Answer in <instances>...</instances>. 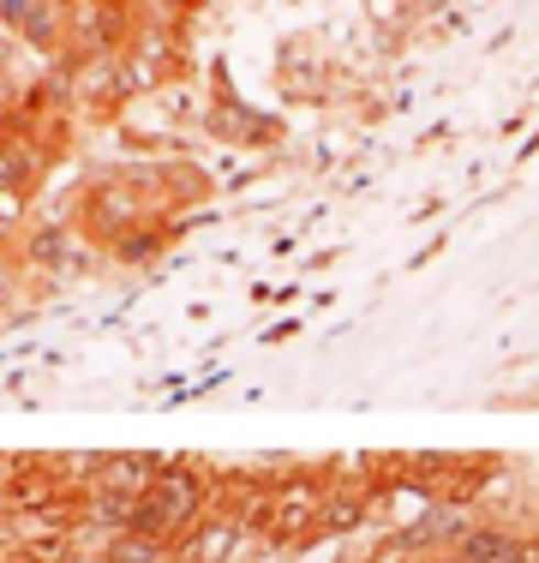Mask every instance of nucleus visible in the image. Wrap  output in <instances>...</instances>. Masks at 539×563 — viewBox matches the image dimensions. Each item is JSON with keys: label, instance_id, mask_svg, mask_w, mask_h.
I'll list each match as a JSON object with an SVG mask.
<instances>
[{"label": "nucleus", "instance_id": "0eeeda50", "mask_svg": "<svg viewBox=\"0 0 539 563\" xmlns=\"http://www.w3.org/2000/svg\"><path fill=\"white\" fill-rule=\"evenodd\" d=\"M66 252H73V234H66V228H36L31 246H24V264H48V271H61Z\"/></svg>", "mask_w": 539, "mask_h": 563}, {"label": "nucleus", "instance_id": "9b49d317", "mask_svg": "<svg viewBox=\"0 0 539 563\" xmlns=\"http://www.w3.org/2000/svg\"><path fill=\"white\" fill-rule=\"evenodd\" d=\"M54 563H102L97 552H78V545H73V552H66V558H54Z\"/></svg>", "mask_w": 539, "mask_h": 563}, {"label": "nucleus", "instance_id": "7ed1b4c3", "mask_svg": "<svg viewBox=\"0 0 539 563\" xmlns=\"http://www.w3.org/2000/svg\"><path fill=\"white\" fill-rule=\"evenodd\" d=\"M246 540H252V528L234 509H205V516L174 540V563H234L246 552Z\"/></svg>", "mask_w": 539, "mask_h": 563}, {"label": "nucleus", "instance_id": "9d476101", "mask_svg": "<svg viewBox=\"0 0 539 563\" xmlns=\"http://www.w3.org/2000/svg\"><path fill=\"white\" fill-rule=\"evenodd\" d=\"M31 7H36V0H0V24H12V31H19V24L31 19Z\"/></svg>", "mask_w": 539, "mask_h": 563}, {"label": "nucleus", "instance_id": "f8f14e48", "mask_svg": "<svg viewBox=\"0 0 539 563\" xmlns=\"http://www.w3.org/2000/svg\"><path fill=\"white\" fill-rule=\"evenodd\" d=\"M420 563H462V558H450V552H443V558H420Z\"/></svg>", "mask_w": 539, "mask_h": 563}, {"label": "nucleus", "instance_id": "423d86ee", "mask_svg": "<svg viewBox=\"0 0 539 563\" xmlns=\"http://www.w3.org/2000/svg\"><path fill=\"white\" fill-rule=\"evenodd\" d=\"M174 552L156 540H144V533H120V540L102 545V563H168Z\"/></svg>", "mask_w": 539, "mask_h": 563}, {"label": "nucleus", "instance_id": "ddd939ff", "mask_svg": "<svg viewBox=\"0 0 539 563\" xmlns=\"http://www.w3.org/2000/svg\"><path fill=\"white\" fill-rule=\"evenodd\" d=\"M0 563H12V558H7V552H0Z\"/></svg>", "mask_w": 539, "mask_h": 563}, {"label": "nucleus", "instance_id": "f257e3e1", "mask_svg": "<svg viewBox=\"0 0 539 563\" xmlns=\"http://www.w3.org/2000/svg\"><path fill=\"white\" fill-rule=\"evenodd\" d=\"M205 509H210V474L205 467L198 462H162L156 479L144 486V498H139L132 533H144V540H156V545L174 552V540H180Z\"/></svg>", "mask_w": 539, "mask_h": 563}, {"label": "nucleus", "instance_id": "f03ea898", "mask_svg": "<svg viewBox=\"0 0 539 563\" xmlns=\"http://www.w3.org/2000/svg\"><path fill=\"white\" fill-rule=\"evenodd\" d=\"M330 498V479L323 474H288L270 486V509H264V533L270 545H312L318 540V516Z\"/></svg>", "mask_w": 539, "mask_h": 563}, {"label": "nucleus", "instance_id": "20e7f679", "mask_svg": "<svg viewBox=\"0 0 539 563\" xmlns=\"http://www.w3.org/2000/svg\"><path fill=\"white\" fill-rule=\"evenodd\" d=\"M516 540H521V533L497 528V521H468V533L450 545V558H462V563H504Z\"/></svg>", "mask_w": 539, "mask_h": 563}, {"label": "nucleus", "instance_id": "39448f33", "mask_svg": "<svg viewBox=\"0 0 539 563\" xmlns=\"http://www.w3.org/2000/svg\"><path fill=\"white\" fill-rule=\"evenodd\" d=\"M66 7H73V0H36L31 19L19 24V36H24L31 48H54V43H66Z\"/></svg>", "mask_w": 539, "mask_h": 563}, {"label": "nucleus", "instance_id": "6e6552de", "mask_svg": "<svg viewBox=\"0 0 539 563\" xmlns=\"http://www.w3.org/2000/svg\"><path fill=\"white\" fill-rule=\"evenodd\" d=\"M24 210H31V186H0V246H7V234H19Z\"/></svg>", "mask_w": 539, "mask_h": 563}, {"label": "nucleus", "instance_id": "1a4fd4ad", "mask_svg": "<svg viewBox=\"0 0 539 563\" xmlns=\"http://www.w3.org/2000/svg\"><path fill=\"white\" fill-rule=\"evenodd\" d=\"M12 294H19V258L0 246V300H12Z\"/></svg>", "mask_w": 539, "mask_h": 563}]
</instances>
